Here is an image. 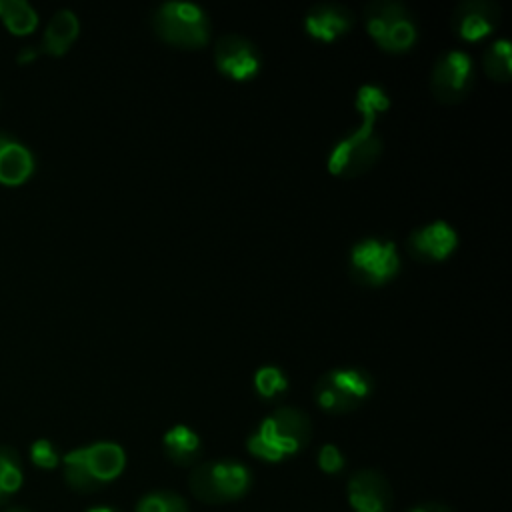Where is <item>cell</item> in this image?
Segmentation results:
<instances>
[{"label":"cell","instance_id":"cell-6","mask_svg":"<svg viewBox=\"0 0 512 512\" xmlns=\"http://www.w3.org/2000/svg\"><path fill=\"white\" fill-rule=\"evenodd\" d=\"M152 28L160 40L178 48H202L210 38L208 14L186 0L162 2L152 14Z\"/></svg>","mask_w":512,"mask_h":512},{"label":"cell","instance_id":"cell-18","mask_svg":"<svg viewBox=\"0 0 512 512\" xmlns=\"http://www.w3.org/2000/svg\"><path fill=\"white\" fill-rule=\"evenodd\" d=\"M0 20L14 36H24L36 30L38 12L26 0H0Z\"/></svg>","mask_w":512,"mask_h":512},{"label":"cell","instance_id":"cell-10","mask_svg":"<svg viewBox=\"0 0 512 512\" xmlns=\"http://www.w3.org/2000/svg\"><path fill=\"white\" fill-rule=\"evenodd\" d=\"M214 62L220 74L236 82H246L260 72L258 48L240 34H222L214 46Z\"/></svg>","mask_w":512,"mask_h":512},{"label":"cell","instance_id":"cell-14","mask_svg":"<svg viewBox=\"0 0 512 512\" xmlns=\"http://www.w3.org/2000/svg\"><path fill=\"white\" fill-rule=\"evenodd\" d=\"M36 172V154L16 134L0 130V184L20 186Z\"/></svg>","mask_w":512,"mask_h":512},{"label":"cell","instance_id":"cell-26","mask_svg":"<svg viewBox=\"0 0 512 512\" xmlns=\"http://www.w3.org/2000/svg\"><path fill=\"white\" fill-rule=\"evenodd\" d=\"M38 56H40V52H38L36 46H24V48L16 54V60H18V64H30V62H34Z\"/></svg>","mask_w":512,"mask_h":512},{"label":"cell","instance_id":"cell-25","mask_svg":"<svg viewBox=\"0 0 512 512\" xmlns=\"http://www.w3.org/2000/svg\"><path fill=\"white\" fill-rule=\"evenodd\" d=\"M406 512H454V510L440 502H424V504H416V506L408 508Z\"/></svg>","mask_w":512,"mask_h":512},{"label":"cell","instance_id":"cell-15","mask_svg":"<svg viewBox=\"0 0 512 512\" xmlns=\"http://www.w3.org/2000/svg\"><path fill=\"white\" fill-rule=\"evenodd\" d=\"M354 26V14L340 2L314 4L304 16L306 32L320 42H334Z\"/></svg>","mask_w":512,"mask_h":512},{"label":"cell","instance_id":"cell-16","mask_svg":"<svg viewBox=\"0 0 512 512\" xmlns=\"http://www.w3.org/2000/svg\"><path fill=\"white\" fill-rule=\"evenodd\" d=\"M78 34H80V20H78V16L72 10L62 8V10L54 12L50 22L46 24L44 34L40 38V44L36 48H38L40 54L62 56L76 42Z\"/></svg>","mask_w":512,"mask_h":512},{"label":"cell","instance_id":"cell-2","mask_svg":"<svg viewBox=\"0 0 512 512\" xmlns=\"http://www.w3.org/2000/svg\"><path fill=\"white\" fill-rule=\"evenodd\" d=\"M312 422L306 412L294 406H280L270 412L248 436L246 448L262 462H282L308 446Z\"/></svg>","mask_w":512,"mask_h":512},{"label":"cell","instance_id":"cell-12","mask_svg":"<svg viewBox=\"0 0 512 512\" xmlns=\"http://www.w3.org/2000/svg\"><path fill=\"white\" fill-rule=\"evenodd\" d=\"M500 22V6L490 0H464L450 18L454 34L464 42H478L492 34Z\"/></svg>","mask_w":512,"mask_h":512},{"label":"cell","instance_id":"cell-7","mask_svg":"<svg viewBox=\"0 0 512 512\" xmlns=\"http://www.w3.org/2000/svg\"><path fill=\"white\" fill-rule=\"evenodd\" d=\"M372 388L374 380L364 368H332L318 378L314 386V400L328 414H348L370 398Z\"/></svg>","mask_w":512,"mask_h":512},{"label":"cell","instance_id":"cell-28","mask_svg":"<svg viewBox=\"0 0 512 512\" xmlns=\"http://www.w3.org/2000/svg\"><path fill=\"white\" fill-rule=\"evenodd\" d=\"M8 512H26V510H22V508H10Z\"/></svg>","mask_w":512,"mask_h":512},{"label":"cell","instance_id":"cell-19","mask_svg":"<svg viewBox=\"0 0 512 512\" xmlns=\"http://www.w3.org/2000/svg\"><path fill=\"white\" fill-rule=\"evenodd\" d=\"M24 482L22 458L12 446L0 444V504L8 502Z\"/></svg>","mask_w":512,"mask_h":512},{"label":"cell","instance_id":"cell-4","mask_svg":"<svg viewBox=\"0 0 512 512\" xmlns=\"http://www.w3.org/2000/svg\"><path fill=\"white\" fill-rule=\"evenodd\" d=\"M188 486L196 500L204 504H228L240 500L252 488V472L232 458L206 460L192 468Z\"/></svg>","mask_w":512,"mask_h":512},{"label":"cell","instance_id":"cell-11","mask_svg":"<svg viewBox=\"0 0 512 512\" xmlns=\"http://www.w3.org/2000/svg\"><path fill=\"white\" fill-rule=\"evenodd\" d=\"M346 498L352 512H390L394 502L388 478L372 468L356 470L348 478Z\"/></svg>","mask_w":512,"mask_h":512},{"label":"cell","instance_id":"cell-8","mask_svg":"<svg viewBox=\"0 0 512 512\" xmlns=\"http://www.w3.org/2000/svg\"><path fill=\"white\" fill-rule=\"evenodd\" d=\"M400 270V256L392 240L364 238L350 250V274L362 286H382Z\"/></svg>","mask_w":512,"mask_h":512},{"label":"cell","instance_id":"cell-3","mask_svg":"<svg viewBox=\"0 0 512 512\" xmlns=\"http://www.w3.org/2000/svg\"><path fill=\"white\" fill-rule=\"evenodd\" d=\"M64 480L78 492H92L114 482L126 466V452L116 442H94L62 458Z\"/></svg>","mask_w":512,"mask_h":512},{"label":"cell","instance_id":"cell-1","mask_svg":"<svg viewBox=\"0 0 512 512\" xmlns=\"http://www.w3.org/2000/svg\"><path fill=\"white\" fill-rule=\"evenodd\" d=\"M354 106L362 116L360 126L340 138L328 156L330 174L342 178L360 176L378 162L384 146L374 130V124L376 118L388 110L390 98L380 86L364 84L356 94Z\"/></svg>","mask_w":512,"mask_h":512},{"label":"cell","instance_id":"cell-22","mask_svg":"<svg viewBox=\"0 0 512 512\" xmlns=\"http://www.w3.org/2000/svg\"><path fill=\"white\" fill-rule=\"evenodd\" d=\"M254 388L262 398H276L288 388V378L278 366H262L254 374Z\"/></svg>","mask_w":512,"mask_h":512},{"label":"cell","instance_id":"cell-20","mask_svg":"<svg viewBox=\"0 0 512 512\" xmlns=\"http://www.w3.org/2000/svg\"><path fill=\"white\" fill-rule=\"evenodd\" d=\"M482 68L488 78L496 82H508L512 76V48L506 38L494 40L482 56Z\"/></svg>","mask_w":512,"mask_h":512},{"label":"cell","instance_id":"cell-17","mask_svg":"<svg viewBox=\"0 0 512 512\" xmlns=\"http://www.w3.org/2000/svg\"><path fill=\"white\" fill-rule=\"evenodd\" d=\"M162 448L166 458L178 466H192L202 454L200 436L186 424L168 428L162 436Z\"/></svg>","mask_w":512,"mask_h":512},{"label":"cell","instance_id":"cell-5","mask_svg":"<svg viewBox=\"0 0 512 512\" xmlns=\"http://www.w3.org/2000/svg\"><path fill=\"white\" fill-rule=\"evenodd\" d=\"M364 26L374 44L392 54L408 52L418 38L414 14L396 0H374L364 8Z\"/></svg>","mask_w":512,"mask_h":512},{"label":"cell","instance_id":"cell-13","mask_svg":"<svg viewBox=\"0 0 512 512\" xmlns=\"http://www.w3.org/2000/svg\"><path fill=\"white\" fill-rule=\"evenodd\" d=\"M456 246L458 234L444 220H434L420 228H414L406 240L408 252L422 262L446 260L456 250Z\"/></svg>","mask_w":512,"mask_h":512},{"label":"cell","instance_id":"cell-9","mask_svg":"<svg viewBox=\"0 0 512 512\" xmlns=\"http://www.w3.org/2000/svg\"><path fill=\"white\" fill-rule=\"evenodd\" d=\"M474 86V62L462 50L444 52L430 74L432 96L442 104L464 100Z\"/></svg>","mask_w":512,"mask_h":512},{"label":"cell","instance_id":"cell-27","mask_svg":"<svg viewBox=\"0 0 512 512\" xmlns=\"http://www.w3.org/2000/svg\"><path fill=\"white\" fill-rule=\"evenodd\" d=\"M86 512H120V510H116V508H112V506H96V508H90V510H86Z\"/></svg>","mask_w":512,"mask_h":512},{"label":"cell","instance_id":"cell-21","mask_svg":"<svg viewBox=\"0 0 512 512\" xmlns=\"http://www.w3.org/2000/svg\"><path fill=\"white\" fill-rule=\"evenodd\" d=\"M134 512H190V506L178 492L152 490L138 500Z\"/></svg>","mask_w":512,"mask_h":512},{"label":"cell","instance_id":"cell-24","mask_svg":"<svg viewBox=\"0 0 512 512\" xmlns=\"http://www.w3.org/2000/svg\"><path fill=\"white\" fill-rule=\"evenodd\" d=\"M344 466H346V458L336 444L328 442L318 450V468L324 474H338L344 470Z\"/></svg>","mask_w":512,"mask_h":512},{"label":"cell","instance_id":"cell-23","mask_svg":"<svg viewBox=\"0 0 512 512\" xmlns=\"http://www.w3.org/2000/svg\"><path fill=\"white\" fill-rule=\"evenodd\" d=\"M30 460L42 470H52L60 464V452L48 438H38L30 446Z\"/></svg>","mask_w":512,"mask_h":512}]
</instances>
